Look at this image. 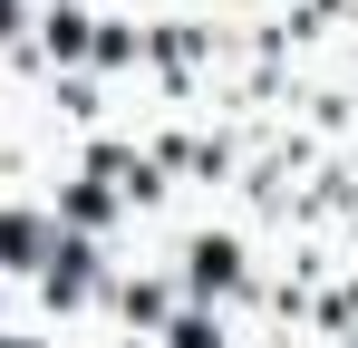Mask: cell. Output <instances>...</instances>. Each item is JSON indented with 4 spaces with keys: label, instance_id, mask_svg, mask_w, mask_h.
Returning a JSON list of instances; mask_svg holds the SVG:
<instances>
[{
    "label": "cell",
    "instance_id": "6da1fadb",
    "mask_svg": "<svg viewBox=\"0 0 358 348\" xmlns=\"http://www.w3.org/2000/svg\"><path fill=\"white\" fill-rule=\"evenodd\" d=\"M194 281H233V242H203L194 252Z\"/></svg>",
    "mask_w": 358,
    "mask_h": 348
},
{
    "label": "cell",
    "instance_id": "7a4b0ae2",
    "mask_svg": "<svg viewBox=\"0 0 358 348\" xmlns=\"http://www.w3.org/2000/svg\"><path fill=\"white\" fill-rule=\"evenodd\" d=\"M20 252H39V232H29V223H10V213H0V261H20Z\"/></svg>",
    "mask_w": 358,
    "mask_h": 348
},
{
    "label": "cell",
    "instance_id": "3957f363",
    "mask_svg": "<svg viewBox=\"0 0 358 348\" xmlns=\"http://www.w3.org/2000/svg\"><path fill=\"white\" fill-rule=\"evenodd\" d=\"M175 348H223V339H213L203 319H184V329H175Z\"/></svg>",
    "mask_w": 358,
    "mask_h": 348
}]
</instances>
